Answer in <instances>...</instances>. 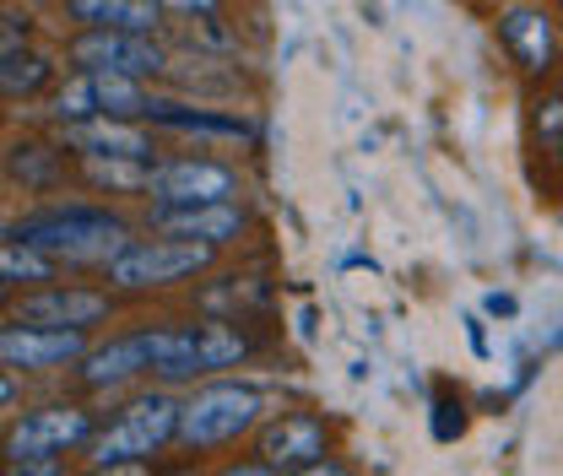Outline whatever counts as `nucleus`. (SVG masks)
Here are the masks:
<instances>
[{
    "label": "nucleus",
    "mask_w": 563,
    "mask_h": 476,
    "mask_svg": "<svg viewBox=\"0 0 563 476\" xmlns=\"http://www.w3.org/2000/svg\"><path fill=\"white\" fill-rule=\"evenodd\" d=\"M11 239L33 244L38 255H49L55 266H109V255L131 239V222L109 206H38L27 217L11 222Z\"/></svg>",
    "instance_id": "1"
},
{
    "label": "nucleus",
    "mask_w": 563,
    "mask_h": 476,
    "mask_svg": "<svg viewBox=\"0 0 563 476\" xmlns=\"http://www.w3.org/2000/svg\"><path fill=\"white\" fill-rule=\"evenodd\" d=\"M141 346H146V379L185 385L217 368H239L255 352V336L239 320H207V325H146Z\"/></svg>",
    "instance_id": "2"
},
{
    "label": "nucleus",
    "mask_w": 563,
    "mask_h": 476,
    "mask_svg": "<svg viewBox=\"0 0 563 476\" xmlns=\"http://www.w3.org/2000/svg\"><path fill=\"white\" fill-rule=\"evenodd\" d=\"M179 439V401L168 390H141L125 401L114 422H103L87 444L92 472H141L152 455H163Z\"/></svg>",
    "instance_id": "3"
},
{
    "label": "nucleus",
    "mask_w": 563,
    "mask_h": 476,
    "mask_svg": "<svg viewBox=\"0 0 563 476\" xmlns=\"http://www.w3.org/2000/svg\"><path fill=\"white\" fill-rule=\"evenodd\" d=\"M98 433V417L76 401L60 407H33L22 411L11 428H5V444H0V461L22 476H49L66 466V455H81Z\"/></svg>",
    "instance_id": "4"
},
{
    "label": "nucleus",
    "mask_w": 563,
    "mask_h": 476,
    "mask_svg": "<svg viewBox=\"0 0 563 476\" xmlns=\"http://www.w3.org/2000/svg\"><path fill=\"white\" fill-rule=\"evenodd\" d=\"M211 255L207 244H190V239H125L109 266H103V281L109 292H163V287H179L190 276H207L211 272Z\"/></svg>",
    "instance_id": "5"
},
{
    "label": "nucleus",
    "mask_w": 563,
    "mask_h": 476,
    "mask_svg": "<svg viewBox=\"0 0 563 476\" xmlns=\"http://www.w3.org/2000/svg\"><path fill=\"white\" fill-rule=\"evenodd\" d=\"M266 411V396L244 379H211L196 396L179 401V439L185 450H222L239 444Z\"/></svg>",
    "instance_id": "6"
},
{
    "label": "nucleus",
    "mask_w": 563,
    "mask_h": 476,
    "mask_svg": "<svg viewBox=\"0 0 563 476\" xmlns=\"http://www.w3.org/2000/svg\"><path fill=\"white\" fill-rule=\"evenodd\" d=\"M55 125H81V120H146L152 92L141 87V76H120V70H70L60 87H49L44 98Z\"/></svg>",
    "instance_id": "7"
},
{
    "label": "nucleus",
    "mask_w": 563,
    "mask_h": 476,
    "mask_svg": "<svg viewBox=\"0 0 563 476\" xmlns=\"http://www.w3.org/2000/svg\"><path fill=\"white\" fill-rule=\"evenodd\" d=\"M66 60L76 70H120V76H152L163 81L168 70V44L157 33H120V27H76L66 38Z\"/></svg>",
    "instance_id": "8"
},
{
    "label": "nucleus",
    "mask_w": 563,
    "mask_h": 476,
    "mask_svg": "<svg viewBox=\"0 0 563 476\" xmlns=\"http://www.w3.org/2000/svg\"><path fill=\"white\" fill-rule=\"evenodd\" d=\"M11 320H27V325H55V331H98L103 320H114V292H109V287L38 281V287H22V292H16Z\"/></svg>",
    "instance_id": "9"
},
{
    "label": "nucleus",
    "mask_w": 563,
    "mask_h": 476,
    "mask_svg": "<svg viewBox=\"0 0 563 476\" xmlns=\"http://www.w3.org/2000/svg\"><path fill=\"white\" fill-rule=\"evenodd\" d=\"M146 196L157 206H196V201H233L239 174L217 157H157L146 174Z\"/></svg>",
    "instance_id": "10"
},
{
    "label": "nucleus",
    "mask_w": 563,
    "mask_h": 476,
    "mask_svg": "<svg viewBox=\"0 0 563 476\" xmlns=\"http://www.w3.org/2000/svg\"><path fill=\"white\" fill-rule=\"evenodd\" d=\"M146 228L152 233H168V239H190V244H207V250H228L244 239L250 217L239 201H196V206H157L146 211Z\"/></svg>",
    "instance_id": "11"
},
{
    "label": "nucleus",
    "mask_w": 563,
    "mask_h": 476,
    "mask_svg": "<svg viewBox=\"0 0 563 476\" xmlns=\"http://www.w3.org/2000/svg\"><path fill=\"white\" fill-rule=\"evenodd\" d=\"M81 352H87V331H55V325H27V320L0 325V363L22 374L76 368Z\"/></svg>",
    "instance_id": "12"
},
{
    "label": "nucleus",
    "mask_w": 563,
    "mask_h": 476,
    "mask_svg": "<svg viewBox=\"0 0 563 476\" xmlns=\"http://www.w3.org/2000/svg\"><path fill=\"white\" fill-rule=\"evenodd\" d=\"M331 455V433L309 411H287L261 433V472H320Z\"/></svg>",
    "instance_id": "13"
},
{
    "label": "nucleus",
    "mask_w": 563,
    "mask_h": 476,
    "mask_svg": "<svg viewBox=\"0 0 563 476\" xmlns=\"http://www.w3.org/2000/svg\"><path fill=\"white\" fill-rule=\"evenodd\" d=\"M76 157L66 152V141H44V136H16L0 157V174L27 190V196H55L60 185L70 179Z\"/></svg>",
    "instance_id": "14"
},
{
    "label": "nucleus",
    "mask_w": 563,
    "mask_h": 476,
    "mask_svg": "<svg viewBox=\"0 0 563 476\" xmlns=\"http://www.w3.org/2000/svg\"><path fill=\"white\" fill-rule=\"evenodd\" d=\"M498 38H504L509 60L520 70H531V76H548L553 60H559V27L542 5H509L498 16Z\"/></svg>",
    "instance_id": "15"
},
{
    "label": "nucleus",
    "mask_w": 563,
    "mask_h": 476,
    "mask_svg": "<svg viewBox=\"0 0 563 476\" xmlns=\"http://www.w3.org/2000/svg\"><path fill=\"white\" fill-rule=\"evenodd\" d=\"M70 157H157V141L146 131V120H81L60 125Z\"/></svg>",
    "instance_id": "16"
},
{
    "label": "nucleus",
    "mask_w": 563,
    "mask_h": 476,
    "mask_svg": "<svg viewBox=\"0 0 563 476\" xmlns=\"http://www.w3.org/2000/svg\"><path fill=\"white\" fill-rule=\"evenodd\" d=\"M146 125H163V131H196V136H222V141H255V125L239 120V114H217L201 103H185V98H157L146 103Z\"/></svg>",
    "instance_id": "17"
},
{
    "label": "nucleus",
    "mask_w": 563,
    "mask_h": 476,
    "mask_svg": "<svg viewBox=\"0 0 563 476\" xmlns=\"http://www.w3.org/2000/svg\"><path fill=\"white\" fill-rule=\"evenodd\" d=\"M70 27H120V33H157L163 5L157 0H66Z\"/></svg>",
    "instance_id": "18"
},
{
    "label": "nucleus",
    "mask_w": 563,
    "mask_h": 476,
    "mask_svg": "<svg viewBox=\"0 0 563 476\" xmlns=\"http://www.w3.org/2000/svg\"><path fill=\"white\" fill-rule=\"evenodd\" d=\"M55 55L22 44V49H0V103H33L55 87Z\"/></svg>",
    "instance_id": "19"
},
{
    "label": "nucleus",
    "mask_w": 563,
    "mask_h": 476,
    "mask_svg": "<svg viewBox=\"0 0 563 476\" xmlns=\"http://www.w3.org/2000/svg\"><path fill=\"white\" fill-rule=\"evenodd\" d=\"M163 81H174L185 92H239V76L228 70V60H211L207 49H168Z\"/></svg>",
    "instance_id": "20"
},
{
    "label": "nucleus",
    "mask_w": 563,
    "mask_h": 476,
    "mask_svg": "<svg viewBox=\"0 0 563 476\" xmlns=\"http://www.w3.org/2000/svg\"><path fill=\"white\" fill-rule=\"evenodd\" d=\"M0 281H11V287H38V281H60V266L49 261V255H38L33 244H22V239H0Z\"/></svg>",
    "instance_id": "21"
},
{
    "label": "nucleus",
    "mask_w": 563,
    "mask_h": 476,
    "mask_svg": "<svg viewBox=\"0 0 563 476\" xmlns=\"http://www.w3.org/2000/svg\"><path fill=\"white\" fill-rule=\"evenodd\" d=\"M22 44H33V11L0 5V49H22Z\"/></svg>",
    "instance_id": "22"
},
{
    "label": "nucleus",
    "mask_w": 563,
    "mask_h": 476,
    "mask_svg": "<svg viewBox=\"0 0 563 476\" xmlns=\"http://www.w3.org/2000/svg\"><path fill=\"white\" fill-rule=\"evenodd\" d=\"M461 433H466V407L461 401H433V439L455 444Z\"/></svg>",
    "instance_id": "23"
},
{
    "label": "nucleus",
    "mask_w": 563,
    "mask_h": 476,
    "mask_svg": "<svg viewBox=\"0 0 563 476\" xmlns=\"http://www.w3.org/2000/svg\"><path fill=\"white\" fill-rule=\"evenodd\" d=\"M537 131H542L548 146H559L563 141V92H553V98H542V103H537Z\"/></svg>",
    "instance_id": "24"
},
{
    "label": "nucleus",
    "mask_w": 563,
    "mask_h": 476,
    "mask_svg": "<svg viewBox=\"0 0 563 476\" xmlns=\"http://www.w3.org/2000/svg\"><path fill=\"white\" fill-rule=\"evenodd\" d=\"M163 11H179V16H211L222 11V0H157Z\"/></svg>",
    "instance_id": "25"
},
{
    "label": "nucleus",
    "mask_w": 563,
    "mask_h": 476,
    "mask_svg": "<svg viewBox=\"0 0 563 476\" xmlns=\"http://www.w3.org/2000/svg\"><path fill=\"white\" fill-rule=\"evenodd\" d=\"M16 407V379L5 374V363H0V411H11Z\"/></svg>",
    "instance_id": "26"
},
{
    "label": "nucleus",
    "mask_w": 563,
    "mask_h": 476,
    "mask_svg": "<svg viewBox=\"0 0 563 476\" xmlns=\"http://www.w3.org/2000/svg\"><path fill=\"white\" fill-rule=\"evenodd\" d=\"M488 314H515V298H504V292H493V298H488Z\"/></svg>",
    "instance_id": "27"
},
{
    "label": "nucleus",
    "mask_w": 563,
    "mask_h": 476,
    "mask_svg": "<svg viewBox=\"0 0 563 476\" xmlns=\"http://www.w3.org/2000/svg\"><path fill=\"white\" fill-rule=\"evenodd\" d=\"M11 303H16V287H11V281H0V309H11Z\"/></svg>",
    "instance_id": "28"
},
{
    "label": "nucleus",
    "mask_w": 563,
    "mask_h": 476,
    "mask_svg": "<svg viewBox=\"0 0 563 476\" xmlns=\"http://www.w3.org/2000/svg\"><path fill=\"white\" fill-rule=\"evenodd\" d=\"M559 163H563V141H559Z\"/></svg>",
    "instance_id": "29"
},
{
    "label": "nucleus",
    "mask_w": 563,
    "mask_h": 476,
    "mask_svg": "<svg viewBox=\"0 0 563 476\" xmlns=\"http://www.w3.org/2000/svg\"><path fill=\"white\" fill-rule=\"evenodd\" d=\"M559 92H563V76H559Z\"/></svg>",
    "instance_id": "30"
},
{
    "label": "nucleus",
    "mask_w": 563,
    "mask_h": 476,
    "mask_svg": "<svg viewBox=\"0 0 563 476\" xmlns=\"http://www.w3.org/2000/svg\"><path fill=\"white\" fill-rule=\"evenodd\" d=\"M0 466H5V461H0Z\"/></svg>",
    "instance_id": "31"
},
{
    "label": "nucleus",
    "mask_w": 563,
    "mask_h": 476,
    "mask_svg": "<svg viewBox=\"0 0 563 476\" xmlns=\"http://www.w3.org/2000/svg\"><path fill=\"white\" fill-rule=\"evenodd\" d=\"M559 5H563V0H559Z\"/></svg>",
    "instance_id": "32"
}]
</instances>
